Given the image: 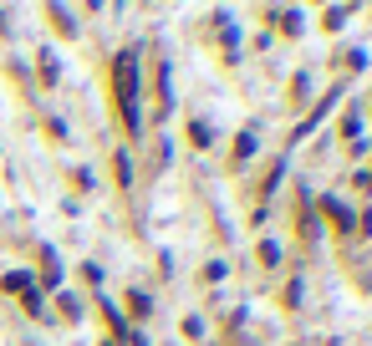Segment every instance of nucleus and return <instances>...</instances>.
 Segmentation results:
<instances>
[{
    "mask_svg": "<svg viewBox=\"0 0 372 346\" xmlns=\"http://www.w3.org/2000/svg\"><path fill=\"white\" fill-rule=\"evenodd\" d=\"M113 77H118V107H123V117H128V127H138V61L123 51L118 67H113Z\"/></svg>",
    "mask_w": 372,
    "mask_h": 346,
    "instance_id": "obj_1",
    "label": "nucleus"
},
{
    "mask_svg": "<svg viewBox=\"0 0 372 346\" xmlns=\"http://www.w3.org/2000/svg\"><path fill=\"white\" fill-rule=\"evenodd\" d=\"M6 290L11 295H31V275H6Z\"/></svg>",
    "mask_w": 372,
    "mask_h": 346,
    "instance_id": "obj_2",
    "label": "nucleus"
}]
</instances>
